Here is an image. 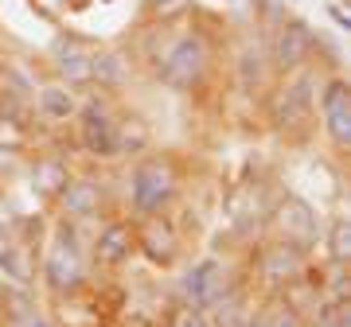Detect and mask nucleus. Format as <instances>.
I'll return each mask as SVG.
<instances>
[{"label":"nucleus","instance_id":"nucleus-1","mask_svg":"<svg viewBox=\"0 0 351 327\" xmlns=\"http://www.w3.org/2000/svg\"><path fill=\"white\" fill-rule=\"evenodd\" d=\"M211 70V47L199 31H188V36H176L168 47L160 51V63H156V75H160L164 86L172 90H199L203 78Z\"/></svg>","mask_w":351,"mask_h":327},{"label":"nucleus","instance_id":"nucleus-2","mask_svg":"<svg viewBox=\"0 0 351 327\" xmlns=\"http://www.w3.org/2000/svg\"><path fill=\"white\" fill-rule=\"evenodd\" d=\"M176 187H180L176 168H172V160H164V156H145V160H137L133 172H129V202H133V211L145 214V218L168 211L172 199H176Z\"/></svg>","mask_w":351,"mask_h":327},{"label":"nucleus","instance_id":"nucleus-3","mask_svg":"<svg viewBox=\"0 0 351 327\" xmlns=\"http://www.w3.org/2000/svg\"><path fill=\"white\" fill-rule=\"evenodd\" d=\"M78 144L86 156L113 160L117 156V117L110 114L106 101H78Z\"/></svg>","mask_w":351,"mask_h":327},{"label":"nucleus","instance_id":"nucleus-4","mask_svg":"<svg viewBox=\"0 0 351 327\" xmlns=\"http://www.w3.org/2000/svg\"><path fill=\"white\" fill-rule=\"evenodd\" d=\"M313 94H316V82L308 70H293L285 75V82L274 90L269 98V117H274L277 129H293L301 125L304 117L313 114Z\"/></svg>","mask_w":351,"mask_h":327},{"label":"nucleus","instance_id":"nucleus-5","mask_svg":"<svg viewBox=\"0 0 351 327\" xmlns=\"http://www.w3.org/2000/svg\"><path fill=\"white\" fill-rule=\"evenodd\" d=\"M313 47H316V36L304 20H281L277 31H274V43H269V63H274L281 75L304 70Z\"/></svg>","mask_w":351,"mask_h":327},{"label":"nucleus","instance_id":"nucleus-6","mask_svg":"<svg viewBox=\"0 0 351 327\" xmlns=\"http://www.w3.org/2000/svg\"><path fill=\"white\" fill-rule=\"evenodd\" d=\"M226 289H230L226 265L215 261V257L195 261L188 273H184V280H180V296H184V304H191V308H211Z\"/></svg>","mask_w":351,"mask_h":327},{"label":"nucleus","instance_id":"nucleus-7","mask_svg":"<svg viewBox=\"0 0 351 327\" xmlns=\"http://www.w3.org/2000/svg\"><path fill=\"white\" fill-rule=\"evenodd\" d=\"M320 117H324V133L332 137L336 148L351 144V90L348 78H328L320 90Z\"/></svg>","mask_w":351,"mask_h":327},{"label":"nucleus","instance_id":"nucleus-8","mask_svg":"<svg viewBox=\"0 0 351 327\" xmlns=\"http://www.w3.org/2000/svg\"><path fill=\"white\" fill-rule=\"evenodd\" d=\"M43 277L55 292H75L82 285V253L75 250V241L59 238L47 246V257H43Z\"/></svg>","mask_w":351,"mask_h":327},{"label":"nucleus","instance_id":"nucleus-9","mask_svg":"<svg viewBox=\"0 0 351 327\" xmlns=\"http://www.w3.org/2000/svg\"><path fill=\"white\" fill-rule=\"evenodd\" d=\"M277 230H281V241H289V246L304 250V246H313V241H316L320 222H316L313 207L293 195V199H285L281 207H277Z\"/></svg>","mask_w":351,"mask_h":327},{"label":"nucleus","instance_id":"nucleus-10","mask_svg":"<svg viewBox=\"0 0 351 327\" xmlns=\"http://www.w3.org/2000/svg\"><path fill=\"white\" fill-rule=\"evenodd\" d=\"M258 269H262L265 285H274V289H289L293 280L304 277V253L297 250V246H289V241H277V246H269V250L262 253Z\"/></svg>","mask_w":351,"mask_h":327},{"label":"nucleus","instance_id":"nucleus-11","mask_svg":"<svg viewBox=\"0 0 351 327\" xmlns=\"http://www.w3.org/2000/svg\"><path fill=\"white\" fill-rule=\"evenodd\" d=\"M90 55H94V51H86L71 36L55 39V43H51V63H55L59 82H66V86H86L90 82Z\"/></svg>","mask_w":351,"mask_h":327},{"label":"nucleus","instance_id":"nucleus-12","mask_svg":"<svg viewBox=\"0 0 351 327\" xmlns=\"http://www.w3.org/2000/svg\"><path fill=\"white\" fill-rule=\"evenodd\" d=\"M101 183L90 176H71L66 179V187L55 195L59 199V207H63L66 218H75V222H82V218H94V214L101 211Z\"/></svg>","mask_w":351,"mask_h":327},{"label":"nucleus","instance_id":"nucleus-13","mask_svg":"<svg viewBox=\"0 0 351 327\" xmlns=\"http://www.w3.org/2000/svg\"><path fill=\"white\" fill-rule=\"evenodd\" d=\"M137 253V226H129V222H106L98 230V238H94V257L101 265H125L129 257Z\"/></svg>","mask_w":351,"mask_h":327},{"label":"nucleus","instance_id":"nucleus-14","mask_svg":"<svg viewBox=\"0 0 351 327\" xmlns=\"http://www.w3.org/2000/svg\"><path fill=\"white\" fill-rule=\"evenodd\" d=\"M137 250H145L156 265H168L180 253V234L172 230V222L164 214H149L145 226L137 230Z\"/></svg>","mask_w":351,"mask_h":327},{"label":"nucleus","instance_id":"nucleus-15","mask_svg":"<svg viewBox=\"0 0 351 327\" xmlns=\"http://www.w3.org/2000/svg\"><path fill=\"white\" fill-rule=\"evenodd\" d=\"M36 105L47 121H71V117L78 114V94H75V86H66V82H47V86H39Z\"/></svg>","mask_w":351,"mask_h":327},{"label":"nucleus","instance_id":"nucleus-16","mask_svg":"<svg viewBox=\"0 0 351 327\" xmlns=\"http://www.w3.org/2000/svg\"><path fill=\"white\" fill-rule=\"evenodd\" d=\"M129 75V63L121 51H98V55H90V82H98V86H121Z\"/></svg>","mask_w":351,"mask_h":327},{"label":"nucleus","instance_id":"nucleus-17","mask_svg":"<svg viewBox=\"0 0 351 327\" xmlns=\"http://www.w3.org/2000/svg\"><path fill=\"white\" fill-rule=\"evenodd\" d=\"M203 312H211L207 315L211 327H242L246 324V315H250V308H246V300H242L239 289H226L223 296H219L211 308H203Z\"/></svg>","mask_w":351,"mask_h":327},{"label":"nucleus","instance_id":"nucleus-18","mask_svg":"<svg viewBox=\"0 0 351 327\" xmlns=\"http://www.w3.org/2000/svg\"><path fill=\"white\" fill-rule=\"evenodd\" d=\"M66 179H71V172H66V160H59V156H43L32 164V183L43 195H59L66 187Z\"/></svg>","mask_w":351,"mask_h":327},{"label":"nucleus","instance_id":"nucleus-19","mask_svg":"<svg viewBox=\"0 0 351 327\" xmlns=\"http://www.w3.org/2000/svg\"><path fill=\"white\" fill-rule=\"evenodd\" d=\"M145 148H149V125L141 117L117 121V156H141Z\"/></svg>","mask_w":351,"mask_h":327},{"label":"nucleus","instance_id":"nucleus-20","mask_svg":"<svg viewBox=\"0 0 351 327\" xmlns=\"http://www.w3.org/2000/svg\"><path fill=\"white\" fill-rule=\"evenodd\" d=\"M265 55L258 47H246L239 55V86L246 90V94H254V90H262L265 86Z\"/></svg>","mask_w":351,"mask_h":327},{"label":"nucleus","instance_id":"nucleus-21","mask_svg":"<svg viewBox=\"0 0 351 327\" xmlns=\"http://www.w3.org/2000/svg\"><path fill=\"white\" fill-rule=\"evenodd\" d=\"M328 257L336 265L351 261V218L348 214H336V218L328 222Z\"/></svg>","mask_w":351,"mask_h":327},{"label":"nucleus","instance_id":"nucleus-22","mask_svg":"<svg viewBox=\"0 0 351 327\" xmlns=\"http://www.w3.org/2000/svg\"><path fill=\"white\" fill-rule=\"evenodd\" d=\"M145 8L156 20H176V16H184L191 8V0H145Z\"/></svg>","mask_w":351,"mask_h":327},{"label":"nucleus","instance_id":"nucleus-23","mask_svg":"<svg viewBox=\"0 0 351 327\" xmlns=\"http://www.w3.org/2000/svg\"><path fill=\"white\" fill-rule=\"evenodd\" d=\"M172 327H211V319H207V312H203V308L184 304V308L172 315Z\"/></svg>","mask_w":351,"mask_h":327},{"label":"nucleus","instance_id":"nucleus-24","mask_svg":"<svg viewBox=\"0 0 351 327\" xmlns=\"http://www.w3.org/2000/svg\"><path fill=\"white\" fill-rule=\"evenodd\" d=\"M265 319H269V327H304L301 315H297V308H289V304L269 308V312H265Z\"/></svg>","mask_w":351,"mask_h":327},{"label":"nucleus","instance_id":"nucleus-25","mask_svg":"<svg viewBox=\"0 0 351 327\" xmlns=\"http://www.w3.org/2000/svg\"><path fill=\"white\" fill-rule=\"evenodd\" d=\"M254 4H258V12H262L265 20H274V24L285 20V0H254Z\"/></svg>","mask_w":351,"mask_h":327},{"label":"nucleus","instance_id":"nucleus-26","mask_svg":"<svg viewBox=\"0 0 351 327\" xmlns=\"http://www.w3.org/2000/svg\"><path fill=\"white\" fill-rule=\"evenodd\" d=\"M16 156H20L16 148H0V172H4V176H8V172H16V164H20Z\"/></svg>","mask_w":351,"mask_h":327},{"label":"nucleus","instance_id":"nucleus-27","mask_svg":"<svg viewBox=\"0 0 351 327\" xmlns=\"http://www.w3.org/2000/svg\"><path fill=\"white\" fill-rule=\"evenodd\" d=\"M242 327H269V319H265V312H250Z\"/></svg>","mask_w":351,"mask_h":327},{"label":"nucleus","instance_id":"nucleus-28","mask_svg":"<svg viewBox=\"0 0 351 327\" xmlns=\"http://www.w3.org/2000/svg\"><path fill=\"white\" fill-rule=\"evenodd\" d=\"M24 327H55V324H51V319H39V315H32Z\"/></svg>","mask_w":351,"mask_h":327},{"label":"nucleus","instance_id":"nucleus-29","mask_svg":"<svg viewBox=\"0 0 351 327\" xmlns=\"http://www.w3.org/2000/svg\"><path fill=\"white\" fill-rule=\"evenodd\" d=\"M285 4H304V0H285Z\"/></svg>","mask_w":351,"mask_h":327}]
</instances>
